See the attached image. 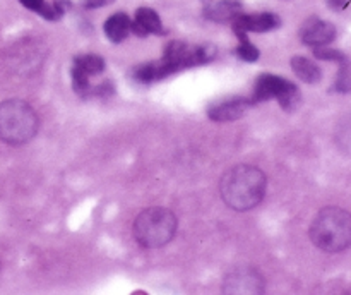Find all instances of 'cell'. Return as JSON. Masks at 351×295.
Masks as SVG:
<instances>
[{
	"instance_id": "cell-2",
	"label": "cell",
	"mask_w": 351,
	"mask_h": 295,
	"mask_svg": "<svg viewBox=\"0 0 351 295\" xmlns=\"http://www.w3.org/2000/svg\"><path fill=\"white\" fill-rule=\"evenodd\" d=\"M267 178L259 167L237 165L225 172L219 180L221 199L235 211H249L264 199Z\"/></svg>"
},
{
	"instance_id": "cell-19",
	"label": "cell",
	"mask_w": 351,
	"mask_h": 295,
	"mask_svg": "<svg viewBox=\"0 0 351 295\" xmlns=\"http://www.w3.org/2000/svg\"><path fill=\"white\" fill-rule=\"evenodd\" d=\"M339 64V72H338V79H336L335 89L339 93H348L351 91V65L348 62V57L343 58Z\"/></svg>"
},
{
	"instance_id": "cell-21",
	"label": "cell",
	"mask_w": 351,
	"mask_h": 295,
	"mask_svg": "<svg viewBox=\"0 0 351 295\" xmlns=\"http://www.w3.org/2000/svg\"><path fill=\"white\" fill-rule=\"evenodd\" d=\"M329 5L332 7V9L339 10V9H345L346 5H348V0H328Z\"/></svg>"
},
{
	"instance_id": "cell-11",
	"label": "cell",
	"mask_w": 351,
	"mask_h": 295,
	"mask_svg": "<svg viewBox=\"0 0 351 295\" xmlns=\"http://www.w3.org/2000/svg\"><path fill=\"white\" fill-rule=\"evenodd\" d=\"M130 33L137 34V36H147V34H167V30L163 27L161 17L158 12L151 7H139L134 16L132 27Z\"/></svg>"
},
{
	"instance_id": "cell-7",
	"label": "cell",
	"mask_w": 351,
	"mask_h": 295,
	"mask_svg": "<svg viewBox=\"0 0 351 295\" xmlns=\"http://www.w3.org/2000/svg\"><path fill=\"white\" fill-rule=\"evenodd\" d=\"M225 294H263L264 278L250 266H239L230 271L223 283Z\"/></svg>"
},
{
	"instance_id": "cell-16",
	"label": "cell",
	"mask_w": 351,
	"mask_h": 295,
	"mask_svg": "<svg viewBox=\"0 0 351 295\" xmlns=\"http://www.w3.org/2000/svg\"><path fill=\"white\" fill-rule=\"evenodd\" d=\"M233 31H235L237 38L240 40V45L237 47V50H235V54L239 55L240 60H245V62L259 60V57H261L259 48H257L256 45L249 40V36H247L245 31H242V30H233Z\"/></svg>"
},
{
	"instance_id": "cell-13",
	"label": "cell",
	"mask_w": 351,
	"mask_h": 295,
	"mask_svg": "<svg viewBox=\"0 0 351 295\" xmlns=\"http://www.w3.org/2000/svg\"><path fill=\"white\" fill-rule=\"evenodd\" d=\"M130 27H132V19L125 12H117L106 19L103 31L112 43H122L130 34Z\"/></svg>"
},
{
	"instance_id": "cell-18",
	"label": "cell",
	"mask_w": 351,
	"mask_h": 295,
	"mask_svg": "<svg viewBox=\"0 0 351 295\" xmlns=\"http://www.w3.org/2000/svg\"><path fill=\"white\" fill-rule=\"evenodd\" d=\"M72 86H74V91L79 96H89L91 93V84H89V75L84 71H81L79 67L72 65Z\"/></svg>"
},
{
	"instance_id": "cell-20",
	"label": "cell",
	"mask_w": 351,
	"mask_h": 295,
	"mask_svg": "<svg viewBox=\"0 0 351 295\" xmlns=\"http://www.w3.org/2000/svg\"><path fill=\"white\" fill-rule=\"evenodd\" d=\"M115 0H82V5L84 9H99V7H105L113 3Z\"/></svg>"
},
{
	"instance_id": "cell-10",
	"label": "cell",
	"mask_w": 351,
	"mask_h": 295,
	"mask_svg": "<svg viewBox=\"0 0 351 295\" xmlns=\"http://www.w3.org/2000/svg\"><path fill=\"white\" fill-rule=\"evenodd\" d=\"M233 30H242L245 33H267L281 26V19L274 12L240 14L232 23Z\"/></svg>"
},
{
	"instance_id": "cell-5",
	"label": "cell",
	"mask_w": 351,
	"mask_h": 295,
	"mask_svg": "<svg viewBox=\"0 0 351 295\" xmlns=\"http://www.w3.org/2000/svg\"><path fill=\"white\" fill-rule=\"evenodd\" d=\"M177 216L167 208H147L134 222V237L146 249H158L170 242L177 233Z\"/></svg>"
},
{
	"instance_id": "cell-3",
	"label": "cell",
	"mask_w": 351,
	"mask_h": 295,
	"mask_svg": "<svg viewBox=\"0 0 351 295\" xmlns=\"http://www.w3.org/2000/svg\"><path fill=\"white\" fill-rule=\"evenodd\" d=\"M311 240L329 254L341 252L351 246V213L338 206H328L311 223Z\"/></svg>"
},
{
	"instance_id": "cell-17",
	"label": "cell",
	"mask_w": 351,
	"mask_h": 295,
	"mask_svg": "<svg viewBox=\"0 0 351 295\" xmlns=\"http://www.w3.org/2000/svg\"><path fill=\"white\" fill-rule=\"evenodd\" d=\"M74 65L81 69V71H84L89 78L91 75H99L105 71V60L95 54L79 55V57L74 58Z\"/></svg>"
},
{
	"instance_id": "cell-8",
	"label": "cell",
	"mask_w": 351,
	"mask_h": 295,
	"mask_svg": "<svg viewBox=\"0 0 351 295\" xmlns=\"http://www.w3.org/2000/svg\"><path fill=\"white\" fill-rule=\"evenodd\" d=\"M252 105L250 98H242V96H230V98L213 102L208 106V117L215 122H230L237 120L249 110Z\"/></svg>"
},
{
	"instance_id": "cell-15",
	"label": "cell",
	"mask_w": 351,
	"mask_h": 295,
	"mask_svg": "<svg viewBox=\"0 0 351 295\" xmlns=\"http://www.w3.org/2000/svg\"><path fill=\"white\" fill-rule=\"evenodd\" d=\"M291 69H293L295 74L302 79L307 84H315V82L321 81L322 71L314 60L307 57H293L291 58Z\"/></svg>"
},
{
	"instance_id": "cell-6",
	"label": "cell",
	"mask_w": 351,
	"mask_h": 295,
	"mask_svg": "<svg viewBox=\"0 0 351 295\" xmlns=\"http://www.w3.org/2000/svg\"><path fill=\"white\" fill-rule=\"evenodd\" d=\"M271 98H276L285 112H295L302 102V95L295 82L276 74H261L254 86L250 102L254 105V103H263Z\"/></svg>"
},
{
	"instance_id": "cell-9",
	"label": "cell",
	"mask_w": 351,
	"mask_h": 295,
	"mask_svg": "<svg viewBox=\"0 0 351 295\" xmlns=\"http://www.w3.org/2000/svg\"><path fill=\"white\" fill-rule=\"evenodd\" d=\"M300 38L305 45L312 48L326 47V45L335 41L336 27L335 24L328 23V21L319 19V17H311L302 26Z\"/></svg>"
},
{
	"instance_id": "cell-12",
	"label": "cell",
	"mask_w": 351,
	"mask_h": 295,
	"mask_svg": "<svg viewBox=\"0 0 351 295\" xmlns=\"http://www.w3.org/2000/svg\"><path fill=\"white\" fill-rule=\"evenodd\" d=\"M242 12L243 7L239 0H219L206 7L204 17L213 23H233Z\"/></svg>"
},
{
	"instance_id": "cell-4",
	"label": "cell",
	"mask_w": 351,
	"mask_h": 295,
	"mask_svg": "<svg viewBox=\"0 0 351 295\" xmlns=\"http://www.w3.org/2000/svg\"><path fill=\"white\" fill-rule=\"evenodd\" d=\"M40 120L29 103L5 99L0 103V139L10 146L26 144L36 136Z\"/></svg>"
},
{
	"instance_id": "cell-14",
	"label": "cell",
	"mask_w": 351,
	"mask_h": 295,
	"mask_svg": "<svg viewBox=\"0 0 351 295\" xmlns=\"http://www.w3.org/2000/svg\"><path fill=\"white\" fill-rule=\"evenodd\" d=\"M26 9L33 10V12L43 16L47 21H58L67 10V2L64 0H57L53 3H48L45 0H19Z\"/></svg>"
},
{
	"instance_id": "cell-1",
	"label": "cell",
	"mask_w": 351,
	"mask_h": 295,
	"mask_svg": "<svg viewBox=\"0 0 351 295\" xmlns=\"http://www.w3.org/2000/svg\"><path fill=\"white\" fill-rule=\"evenodd\" d=\"M215 57L216 48L213 45H189L185 41H171L167 45L160 60L137 65L132 75L137 82L151 84V82L161 81L175 72L209 64Z\"/></svg>"
}]
</instances>
